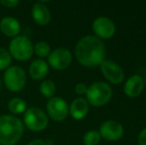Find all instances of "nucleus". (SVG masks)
Segmentation results:
<instances>
[{"instance_id":"423d86ee","label":"nucleus","mask_w":146,"mask_h":145,"mask_svg":"<svg viewBox=\"0 0 146 145\" xmlns=\"http://www.w3.org/2000/svg\"><path fill=\"white\" fill-rule=\"evenodd\" d=\"M4 83L11 91H20L26 83V73L20 67H9L4 73Z\"/></svg>"},{"instance_id":"f257e3e1","label":"nucleus","mask_w":146,"mask_h":145,"mask_svg":"<svg viewBox=\"0 0 146 145\" xmlns=\"http://www.w3.org/2000/svg\"><path fill=\"white\" fill-rule=\"evenodd\" d=\"M75 55L77 60L86 67H94L104 61L106 46L96 36H85L76 45Z\"/></svg>"},{"instance_id":"b1692460","label":"nucleus","mask_w":146,"mask_h":145,"mask_svg":"<svg viewBox=\"0 0 146 145\" xmlns=\"http://www.w3.org/2000/svg\"><path fill=\"white\" fill-rule=\"evenodd\" d=\"M138 144L139 145H146V127L141 130L138 135Z\"/></svg>"},{"instance_id":"f8f14e48","label":"nucleus","mask_w":146,"mask_h":145,"mask_svg":"<svg viewBox=\"0 0 146 145\" xmlns=\"http://www.w3.org/2000/svg\"><path fill=\"white\" fill-rule=\"evenodd\" d=\"M143 87H144V79H142V77L138 75H133L129 77V79L125 81L123 91L126 95L135 97L140 95Z\"/></svg>"},{"instance_id":"aec40b11","label":"nucleus","mask_w":146,"mask_h":145,"mask_svg":"<svg viewBox=\"0 0 146 145\" xmlns=\"http://www.w3.org/2000/svg\"><path fill=\"white\" fill-rule=\"evenodd\" d=\"M12 57L6 49L0 47V70H7L11 64Z\"/></svg>"},{"instance_id":"bb28decb","label":"nucleus","mask_w":146,"mask_h":145,"mask_svg":"<svg viewBox=\"0 0 146 145\" xmlns=\"http://www.w3.org/2000/svg\"><path fill=\"white\" fill-rule=\"evenodd\" d=\"M145 83H146V77H145Z\"/></svg>"},{"instance_id":"6ab92c4d","label":"nucleus","mask_w":146,"mask_h":145,"mask_svg":"<svg viewBox=\"0 0 146 145\" xmlns=\"http://www.w3.org/2000/svg\"><path fill=\"white\" fill-rule=\"evenodd\" d=\"M50 51L51 48L49 46L48 43L46 42H38L36 45L34 46V52L38 55L41 58H45V57H48L50 55Z\"/></svg>"},{"instance_id":"6e6552de","label":"nucleus","mask_w":146,"mask_h":145,"mask_svg":"<svg viewBox=\"0 0 146 145\" xmlns=\"http://www.w3.org/2000/svg\"><path fill=\"white\" fill-rule=\"evenodd\" d=\"M48 62L55 70H64L68 68L72 62V54L68 49L58 48L48 56Z\"/></svg>"},{"instance_id":"5701e85b","label":"nucleus","mask_w":146,"mask_h":145,"mask_svg":"<svg viewBox=\"0 0 146 145\" xmlns=\"http://www.w3.org/2000/svg\"><path fill=\"white\" fill-rule=\"evenodd\" d=\"M87 89H88V87L86 85V83H78L75 87L76 93H79V95H84V93H87Z\"/></svg>"},{"instance_id":"9b49d317","label":"nucleus","mask_w":146,"mask_h":145,"mask_svg":"<svg viewBox=\"0 0 146 145\" xmlns=\"http://www.w3.org/2000/svg\"><path fill=\"white\" fill-rule=\"evenodd\" d=\"M98 133L108 140H118L123 135V127L115 120H106L100 126Z\"/></svg>"},{"instance_id":"9d476101","label":"nucleus","mask_w":146,"mask_h":145,"mask_svg":"<svg viewBox=\"0 0 146 145\" xmlns=\"http://www.w3.org/2000/svg\"><path fill=\"white\" fill-rule=\"evenodd\" d=\"M94 33L100 38H110L115 32V25L108 17L100 16L92 23Z\"/></svg>"},{"instance_id":"f03ea898","label":"nucleus","mask_w":146,"mask_h":145,"mask_svg":"<svg viewBox=\"0 0 146 145\" xmlns=\"http://www.w3.org/2000/svg\"><path fill=\"white\" fill-rule=\"evenodd\" d=\"M24 133V124L13 115L0 116V144L15 145Z\"/></svg>"},{"instance_id":"0eeeda50","label":"nucleus","mask_w":146,"mask_h":145,"mask_svg":"<svg viewBox=\"0 0 146 145\" xmlns=\"http://www.w3.org/2000/svg\"><path fill=\"white\" fill-rule=\"evenodd\" d=\"M47 111L53 120L62 121L68 116L69 107L66 101H64L61 97H51L47 103Z\"/></svg>"},{"instance_id":"393cba45","label":"nucleus","mask_w":146,"mask_h":145,"mask_svg":"<svg viewBox=\"0 0 146 145\" xmlns=\"http://www.w3.org/2000/svg\"><path fill=\"white\" fill-rule=\"evenodd\" d=\"M28 145H47V143L41 139H35L33 141H31Z\"/></svg>"},{"instance_id":"a878e982","label":"nucleus","mask_w":146,"mask_h":145,"mask_svg":"<svg viewBox=\"0 0 146 145\" xmlns=\"http://www.w3.org/2000/svg\"><path fill=\"white\" fill-rule=\"evenodd\" d=\"M1 87H2V83H1V79H0V91H1Z\"/></svg>"},{"instance_id":"4be33fe9","label":"nucleus","mask_w":146,"mask_h":145,"mask_svg":"<svg viewBox=\"0 0 146 145\" xmlns=\"http://www.w3.org/2000/svg\"><path fill=\"white\" fill-rule=\"evenodd\" d=\"M0 4L5 7H9V8H12V7H15L19 4V1L18 0H1L0 1Z\"/></svg>"},{"instance_id":"20e7f679","label":"nucleus","mask_w":146,"mask_h":145,"mask_svg":"<svg viewBox=\"0 0 146 145\" xmlns=\"http://www.w3.org/2000/svg\"><path fill=\"white\" fill-rule=\"evenodd\" d=\"M8 52L16 60L26 61L32 57L34 53V46L28 37L17 36L11 40Z\"/></svg>"},{"instance_id":"ddd939ff","label":"nucleus","mask_w":146,"mask_h":145,"mask_svg":"<svg viewBox=\"0 0 146 145\" xmlns=\"http://www.w3.org/2000/svg\"><path fill=\"white\" fill-rule=\"evenodd\" d=\"M32 17L37 24L41 26H46L51 20L50 10L42 2H37L32 7Z\"/></svg>"},{"instance_id":"412c9836","label":"nucleus","mask_w":146,"mask_h":145,"mask_svg":"<svg viewBox=\"0 0 146 145\" xmlns=\"http://www.w3.org/2000/svg\"><path fill=\"white\" fill-rule=\"evenodd\" d=\"M100 140V135L96 130H90L84 135L85 145H96Z\"/></svg>"},{"instance_id":"4468645a","label":"nucleus","mask_w":146,"mask_h":145,"mask_svg":"<svg viewBox=\"0 0 146 145\" xmlns=\"http://www.w3.org/2000/svg\"><path fill=\"white\" fill-rule=\"evenodd\" d=\"M0 30L4 35L8 37H17L20 33L21 26L17 19L13 17H4L0 21Z\"/></svg>"},{"instance_id":"7ed1b4c3","label":"nucleus","mask_w":146,"mask_h":145,"mask_svg":"<svg viewBox=\"0 0 146 145\" xmlns=\"http://www.w3.org/2000/svg\"><path fill=\"white\" fill-rule=\"evenodd\" d=\"M87 101L94 107H102L108 103L111 99L112 89L106 83L98 81L88 87L87 89Z\"/></svg>"},{"instance_id":"dca6fc26","label":"nucleus","mask_w":146,"mask_h":145,"mask_svg":"<svg viewBox=\"0 0 146 145\" xmlns=\"http://www.w3.org/2000/svg\"><path fill=\"white\" fill-rule=\"evenodd\" d=\"M48 71H49L48 64L44 60H41V59L33 61L31 63V66L29 68L30 77L33 79H36V81L44 79L47 75V73H48Z\"/></svg>"},{"instance_id":"a211bd4d","label":"nucleus","mask_w":146,"mask_h":145,"mask_svg":"<svg viewBox=\"0 0 146 145\" xmlns=\"http://www.w3.org/2000/svg\"><path fill=\"white\" fill-rule=\"evenodd\" d=\"M40 91L44 97H52L56 93V85L51 79H45L40 85Z\"/></svg>"},{"instance_id":"1a4fd4ad","label":"nucleus","mask_w":146,"mask_h":145,"mask_svg":"<svg viewBox=\"0 0 146 145\" xmlns=\"http://www.w3.org/2000/svg\"><path fill=\"white\" fill-rule=\"evenodd\" d=\"M100 69L104 77L112 83H120L124 79L122 68L112 61L104 60L100 64Z\"/></svg>"},{"instance_id":"f3484780","label":"nucleus","mask_w":146,"mask_h":145,"mask_svg":"<svg viewBox=\"0 0 146 145\" xmlns=\"http://www.w3.org/2000/svg\"><path fill=\"white\" fill-rule=\"evenodd\" d=\"M26 103L21 99H18V97H14L8 103V109L12 113L19 114L22 113L23 111H26Z\"/></svg>"},{"instance_id":"2eb2a0df","label":"nucleus","mask_w":146,"mask_h":145,"mask_svg":"<svg viewBox=\"0 0 146 145\" xmlns=\"http://www.w3.org/2000/svg\"><path fill=\"white\" fill-rule=\"evenodd\" d=\"M88 103L87 99L83 97H78L71 103L69 109V112L71 113L72 117L75 119H83L88 114Z\"/></svg>"},{"instance_id":"39448f33","label":"nucleus","mask_w":146,"mask_h":145,"mask_svg":"<svg viewBox=\"0 0 146 145\" xmlns=\"http://www.w3.org/2000/svg\"><path fill=\"white\" fill-rule=\"evenodd\" d=\"M48 116L42 109L38 107H31L24 114V123L32 131H42L48 125Z\"/></svg>"}]
</instances>
